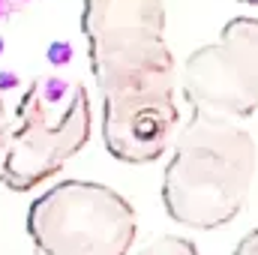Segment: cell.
I'll list each match as a JSON object with an SVG mask.
<instances>
[{
	"instance_id": "8",
	"label": "cell",
	"mask_w": 258,
	"mask_h": 255,
	"mask_svg": "<svg viewBox=\"0 0 258 255\" xmlns=\"http://www.w3.org/2000/svg\"><path fill=\"white\" fill-rule=\"evenodd\" d=\"M33 0H0V21H6V18H12V15H18L21 9H27Z\"/></svg>"
},
{
	"instance_id": "10",
	"label": "cell",
	"mask_w": 258,
	"mask_h": 255,
	"mask_svg": "<svg viewBox=\"0 0 258 255\" xmlns=\"http://www.w3.org/2000/svg\"><path fill=\"white\" fill-rule=\"evenodd\" d=\"M0 120H3V108H0Z\"/></svg>"
},
{
	"instance_id": "6",
	"label": "cell",
	"mask_w": 258,
	"mask_h": 255,
	"mask_svg": "<svg viewBox=\"0 0 258 255\" xmlns=\"http://www.w3.org/2000/svg\"><path fill=\"white\" fill-rule=\"evenodd\" d=\"M138 255H201V249L195 246L189 237H180V234H162V237L150 240Z\"/></svg>"
},
{
	"instance_id": "2",
	"label": "cell",
	"mask_w": 258,
	"mask_h": 255,
	"mask_svg": "<svg viewBox=\"0 0 258 255\" xmlns=\"http://www.w3.org/2000/svg\"><path fill=\"white\" fill-rule=\"evenodd\" d=\"M81 30L102 108L174 96L177 63L162 0H84Z\"/></svg>"
},
{
	"instance_id": "3",
	"label": "cell",
	"mask_w": 258,
	"mask_h": 255,
	"mask_svg": "<svg viewBox=\"0 0 258 255\" xmlns=\"http://www.w3.org/2000/svg\"><path fill=\"white\" fill-rule=\"evenodd\" d=\"M93 129L90 93L81 81L39 75L21 93L15 114L0 120V186L30 192L57 177Z\"/></svg>"
},
{
	"instance_id": "7",
	"label": "cell",
	"mask_w": 258,
	"mask_h": 255,
	"mask_svg": "<svg viewBox=\"0 0 258 255\" xmlns=\"http://www.w3.org/2000/svg\"><path fill=\"white\" fill-rule=\"evenodd\" d=\"M231 255H258V228H252L246 237H240V243L234 246Z\"/></svg>"
},
{
	"instance_id": "5",
	"label": "cell",
	"mask_w": 258,
	"mask_h": 255,
	"mask_svg": "<svg viewBox=\"0 0 258 255\" xmlns=\"http://www.w3.org/2000/svg\"><path fill=\"white\" fill-rule=\"evenodd\" d=\"M195 117L240 123L258 111V18L237 15L219 30V42L201 45L180 72Z\"/></svg>"
},
{
	"instance_id": "9",
	"label": "cell",
	"mask_w": 258,
	"mask_h": 255,
	"mask_svg": "<svg viewBox=\"0 0 258 255\" xmlns=\"http://www.w3.org/2000/svg\"><path fill=\"white\" fill-rule=\"evenodd\" d=\"M240 3H249V6H258V0H240Z\"/></svg>"
},
{
	"instance_id": "1",
	"label": "cell",
	"mask_w": 258,
	"mask_h": 255,
	"mask_svg": "<svg viewBox=\"0 0 258 255\" xmlns=\"http://www.w3.org/2000/svg\"><path fill=\"white\" fill-rule=\"evenodd\" d=\"M255 168V138L240 123L192 117L171 144L162 177L168 219L195 231H213L234 222L249 198Z\"/></svg>"
},
{
	"instance_id": "4",
	"label": "cell",
	"mask_w": 258,
	"mask_h": 255,
	"mask_svg": "<svg viewBox=\"0 0 258 255\" xmlns=\"http://www.w3.org/2000/svg\"><path fill=\"white\" fill-rule=\"evenodd\" d=\"M27 234L42 255H129L138 216L117 189L60 180L27 210Z\"/></svg>"
}]
</instances>
